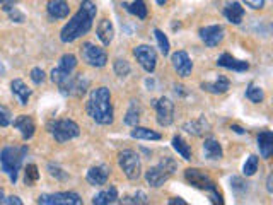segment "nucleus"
Returning <instances> with one entry per match:
<instances>
[{
  "label": "nucleus",
  "instance_id": "obj_1",
  "mask_svg": "<svg viewBox=\"0 0 273 205\" xmlns=\"http://www.w3.org/2000/svg\"><path fill=\"white\" fill-rule=\"evenodd\" d=\"M98 14V7L92 0H82L81 7H79L77 14L69 21L67 24L61 28L60 31V40L61 43H72L79 40L84 34L91 31L92 23Z\"/></svg>",
  "mask_w": 273,
  "mask_h": 205
},
{
  "label": "nucleus",
  "instance_id": "obj_2",
  "mask_svg": "<svg viewBox=\"0 0 273 205\" xmlns=\"http://www.w3.org/2000/svg\"><path fill=\"white\" fill-rule=\"evenodd\" d=\"M87 115L91 116L92 121L99 125H111L113 116V103H111V93L108 87L101 86L91 91L89 99H87Z\"/></svg>",
  "mask_w": 273,
  "mask_h": 205
},
{
  "label": "nucleus",
  "instance_id": "obj_3",
  "mask_svg": "<svg viewBox=\"0 0 273 205\" xmlns=\"http://www.w3.org/2000/svg\"><path fill=\"white\" fill-rule=\"evenodd\" d=\"M184 180L190 183L191 186H195V188L207 191L214 203H224L222 195H220V191L217 190V185H215L214 180L205 171H201V169L198 168H188L186 171H184Z\"/></svg>",
  "mask_w": 273,
  "mask_h": 205
},
{
  "label": "nucleus",
  "instance_id": "obj_4",
  "mask_svg": "<svg viewBox=\"0 0 273 205\" xmlns=\"http://www.w3.org/2000/svg\"><path fill=\"white\" fill-rule=\"evenodd\" d=\"M28 152V147H6L0 152V166H2V171L7 173L9 180L12 183L17 181V174L23 166L24 156Z\"/></svg>",
  "mask_w": 273,
  "mask_h": 205
},
{
  "label": "nucleus",
  "instance_id": "obj_5",
  "mask_svg": "<svg viewBox=\"0 0 273 205\" xmlns=\"http://www.w3.org/2000/svg\"><path fill=\"white\" fill-rule=\"evenodd\" d=\"M176 168H178V166H176L174 159L166 156V158H162L159 161V164L152 166V168H149L147 171H145V180H147V183L152 188H159V186H162L173 176Z\"/></svg>",
  "mask_w": 273,
  "mask_h": 205
},
{
  "label": "nucleus",
  "instance_id": "obj_6",
  "mask_svg": "<svg viewBox=\"0 0 273 205\" xmlns=\"http://www.w3.org/2000/svg\"><path fill=\"white\" fill-rule=\"evenodd\" d=\"M46 128L51 133V137L60 144L72 141L81 133V128L74 120H51L48 121Z\"/></svg>",
  "mask_w": 273,
  "mask_h": 205
},
{
  "label": "nucleus",
  "instance_id": "obj_7",
  "mask_svg": "<svg viewBox=\"0 0 273 205\" xmlns=\"http://www.w3.org/2000/svg\"><path fill=\"white\" fill-rule=\"evenodd\" d=\"M118 164H120L121 171L125 173V176L131 181L139 180L140 174H142V161H140V156L131 149H125L118 154Z\"/></svg>",
  "mask_w": 273,
  "mask_h": 205
},
{
  "label": "nucleus",
  "instance_id": "obj_8",
  "mask_svg": "<svg viewBox=\"0 0 273 205\" xmlns=\"http://www.w3.org/2000/svg\"><path fill=\"white\" fill-rule=\"evenodd\" d=\"M81 56L84 63H87L89 67H94V69H103L104 65L108 63L106 50L91 41H86L81 46Z\"/></svg>",
  "mask_w": 273,
  "mask_h": 205
},
{
  "label": "nucleus",
  "instance_id": "obj_9",
  "mask_svg": "<svg viewBox=\"0 0 273 205\" xmlns=\"http://www.w3.org/2000/svg\"><path fill=\"white\" fill-rule=\"evenodd\" d=\"M76 67H77V56L72 53H65L60 58L58 67H55L53 71H51V81H53L56 86H61L72 76Z\"/></svg>",
  "mask_w": 273,
  "mask_h": 205
},
{
  "label": "nucleus",
  "instance_id": "obj_10",
  "mask_svg": "<svg viewBox=\"0 0 273 205\" xmlns=\"http://www.w3.org/2000/svg\"><path fill=\"white\" fill-rule=\"evenodd\" d=\"M133 56L136 58V62L140 63V67L145 72L152 74L157 67V53L152 46L149 45H139L133 48Z\"/></svg>",
  "mask_w": 273,
  "mask_h": 205
},
{
  "label": "nucleus",
  "instance_id": "obj_11",
  "mask_svg": "<svg viewBox=\"0 0 273 205\" xmlns=\"http://www.w3.org/2000/svg\"><path fill=\"white\" fill-rule=\"evenodd\" d=\"M38 203H43V205H81L82 198L79 197V193H74V191H60V193H51V195H39Z\"/></svg>",
  "mask_w": 273,
  "mask_h": 205
},
{
  "label": "nucleus",
  "instance_id": "obj_12",
  "mask_svg": "<svg viewBox=\"0 0 273 205\" xmlns=\"http://www.w3.org/2000/svg\"><path fill=\"white\" fill-rule=\"evenodd\" d=\"M87 86H89V81H87L82 74H77V76H70L69 79L58 87H60V93L63 96H77V98H81V96L86 94Z\"/></svg>",
  "mask_w": 273,
  "mask_h": 205
},
{
  "label": "nucleus",
  "instance_id": "obj_13",
  "mask_svg": "<svg viewBox=\"0 0 273 205\" xmlns=\"http://www.w3.org/2000/svg\"><path fill=\"white\" fill-rule=\"evenodd\" d=\"M157 113V123L161 126H169L174 121V103L169 98H161L154 101Z\"/></svg>",
  "mask_w": 273,
  "mask_h": 205
},
{
  "label": "nucleus",
  "instance_id": "obj_14",
  "mask_svg": "<svg viewBox=\"0 0 273 205\" xmlns=\"http://www.w3.org/2000/svg\"><path fill=\"white\" fill-rule=\"evenodd\" d=\"M224 36H226V29L219 24H214V26H205V28L200 29V38L201 41L205 43L207 46L214 48V46H219L222 43Z\"/></svg>",
  "mask_w": 273,
  "mask_h": 205
},
{
  "label": "nucleus",
  "instance_id": "obj_15",
  "mask_svg": "<svg viewBox=\"0 0 273 205\" xmlns=\"http://www.w3.org/2000/svg\"><path fill=\"white\" fill-rule=\"evenodd\" d=\"M171 62H173L174 71L178 72L179 77H183V79H184V77H190V76H191L193 62H191L190 55H188L184 50L174 51L173 56H171Z\"/></svg>",
  "mask_w": 273,
  "mask_h": 205
},
{
  "label": "nucleus",
  "instance_id": "obj_16",
  "mask_svg": "<svg viewBox=\"0 0 273 205\" xmlns=\"http://www.w3.org/2000/svg\"><path fill=\"white\" fill-rule=\"evenodd\" d=\"M108 178H109V168L106 164H99L87 171L86 180L92 186H103V185H106Z\"/></svg>",
  "mask_w": 273,
  "mask_h": 205
},
{
  "label": "nucleus",
  "instance_id": "obj_17",
  "mask_svg": "<svg viewBox=\"0 0 273 205\" xmlns=\"http://www.w3.org/2000/svg\"><path fill=\"white\" fill-rule=\"evenodd\" d=\"M12 125H14L16 130H19L24 141H29V139L34 135V132H36V125H34L33 118L28 115H19L14 121H12Z\"/></svg>",
  "mask_w": 273,
  "mask_h": 205
},
{
  "label": "nucleus",
  "instance_id": "obj_18",
  "mask_svg": "<svg viewBox=\"0 0 273 205\" xmlns=\"http://www.w3.org/2000/svg\"><path fill=\"white\" fill-rule=\"evenodd\" d=\"M219 67L229 69V71H236V72H246L249 69V63L244 60H237L231 53H222L217 60Z\"/></svg>",
  "mask_w": 273,
  "mask_h": 205
},
{
  "label": "nucleus",
  "instance_id": "obj_19",
  "mask_svg": "<svg viewBox=\"0 0 273 205\" xmlns=\"http://www.w3.org/2000/svg\"><path fill=\"white\" fill-rule=\"evenodd\" d=\"M200 87L210 94H224L227 93L229 87H231V81H229L226 76H219L217 79L212 82H201Z\"/></svg>",
  "mask_w": 273,
  "mask_h": 205
},
{
  "label": "nucleus",
  "instance_id": "obj_20",
  "mask_svg": "<svg viewBox=\"0 0 273 205\" xmlns=\"http://www.w3.org/2000/svg\"><path fill=\"white\" fill-rule=\"evenodd\" d=\"M258 149L261 158L270 159L273 154V132L271 130H263L258 135Z\"/></svg>",
  "mask_w": 273,
  "mask_h": 205
},
{
  "label": "nucleus",
  "instance_id": "obj_21",
  "mask_svg": "<svg viewBox=\"0 0 273 205\" xmlns=\"http://www.w3.org/2000/svg\"><path fill=\"white\" fill-rule=\"evenodd\" d=\"M46 11L51 19H65L70 14V7L65 0H50Z\"/></svg>",
  "mask_w": 273,
  "mask_h": 205
},
{
  "label": "nucleus",
  "instance_id": "obj_22",
  "mask_svg": "<svg viewBox=\"0 0 273 205\" xmlns=\"http://www.w3.org/2000/svg\"><path fill=\"white\" fill-rule=\"evenodd\" d=\"M11 91L12 94H14V98L19 101V104H23V106H26V104L29 103V98H31V89L28 86L24 84L21 79H16L12 81L11 84Z\"/></svg>",
  "mask_w": 273,
  "mask_h": 205
},
{
  "label": "nucleus",
  "instance_id": "obj_23",
  "mask_svg": "<svg viewBox=\"0 0 273 205\" xmlns=\"http://www.w3.org/2000/svg\"><path fill=\"white\" fill-rule=\"evenodd\" d=\"M224 16L229 23L232 24H241L243 23V17H244V7L241 6L239 2H232L224 9Z\"/></svg>",
  "mask_w": 273,
  "mask_h": 205
},
{
  "label": "nucleus",
  "instance_id": "obj_24",
  "mask_svg": "<svg viewBox=\"0 0 273 205\" xmlns=\"http://www.w3.org/2000/svg\"><path fill=\"white\" fill-rule=\"evenodd\" d=\"M98 38L104 46H108L114 38V28L109 19H101L98 24Z\"/></svg>",
  "mask_w": 273,
  "mask_h": 205
},
{
  "label": "nucleus",
  "instance_id": "obj_25",
  "mask_svg": "<svg viewBox=\"0 0 273 205\" xmlns=\"http://www.w3.org/2000/svg\"><path fill=\"white\" fill-rule=\"evenodd\" d=\"M118 202V190L116 186H109V188L99 191L98 195L92 197V203L94 205H109Z\"/></svg>",
  "mask_w": 273,
  "mask_h": 205
},
{
  "label": "nucleus",
  "instance_id": "obj_26",
  "mask_svg": "<svg viewBox=\"0 0 273 205\" xmlns=\"http://www.w3.org/2000/svg\"><path fill=\"white\" fill-rule=\"evenodd\" d=\"M203 152H205V158L207 159H212V161L222 159V156H224L222 147H220V144L215 141V139H205Z\"/></svg>",
  "mask_w": 273,
  "mask_h": 205
},
{
  "label": "nucleus",
  "instance_id": "obj_27",
  "mask_svg": "<svg viewBox=\"0 0 273 205\" xmlns=\"http://www.w3.org/2000/svg\"><path fill=\"white\" fill-rule=\"evenodd\" d=\"M130 135L133 139H139V141H161L162 139L161 133L154 132L151 128H145V126H139V125L133 126V130L130 132Z\"/></svg>",
  "mask_w": 273,
  "mask_h": 205
},
{
  "label": "nucleus",
  "instance_id": "obj_28",
  "mask_svg": "<svg viewBox=\"0 0 273 205\" xmlns=\"http://www.w3.org/2000/svg\"><path fill=\"white\" fill-rule=\"evenodd\" d=\"M186 132H190L193 135H196V137H201L205 132H209L210 130V125L207 123V120L201 116V118H198V120H193V121H188L186 125L183 126Z\"/></svg>",
  "mask_w": 273,
  "mask_h": 205
},
{
  "label": "nucleus",
  "instance_id": "obj_29",
  "mask_svg": "<svg viewBox=\"0 0 273 205\" xmlns=\"http://www.w3.org/2000/svg\"><path fill=\"white\" fill-rule=\"evenodd\" d=\"M173 149L178 152L179 156L184 159V161H190L191 159V147L190 144L184 141L183 137H179V135H176L173 139Z\"/></svg>",
  "mask_w": 273,
  "mask_h": 205
},
{
  "label": "nucleus",
  "instance_id": "obj_30",
  "mask_svg": "<svg viewBox=\"0 0 273 205\" xmlns=\"http://www.w3.org/2000/svg\"><path fill=\"white\" fill-rule=\"evenodd\" d=\"M123 7H125L131 16L139 17V19H145V17H147V6H145L144 0H133L131 4H123Z\"/></svg>",
  "mask_w": 273,
  "mask_h": 205
},
{
  "label": "nucleus",
  "instance_id": "obj_31",
  "mask_svg": "<svg viewBox=\"0 0 273 205\" xmlns=\"http://www.w3.org/2000/svg\"><path fill=\"white\" fill-rule=\"evenodd\" d=\"M125 125H128V126H135V125H139V121H140V104L139 101H131L130 103V108H128V111H126V115H125Z\"/></svg>",
  "mask_w": 273,
  "mask_h": 205
},
{
  "label": "nucleus",
  "instance_id": "obj_32",
  "mask_svg": "<svg viewBox=\"0 0 273 205\" xmlns=\"http://www.w3.org/2000/svg\"><path fill=\"white\" fill-rule=\"evenodd\" d=\"M246 98L249 99L251 103H261L265 99V93L259 86H254V84H249L248 89H246Z\"/></svg>",
  "mask_w": 273,
  "mask_h": 205
},
{
  "label": "nucleus",
  "instance_id": "obj_33",
  "mask_svg": "<svg viewBox=\"0 0 273 205\" xmlns=\"http://www.w3.org/2000/svg\"><path fill=\"white\" fill-rule=\"evenodd\" d=\"M38 180H39L38 166L36 164H28L26 166V171H24V183L28 186H33Z\"/></svg>",
  "mask_w": 273,
  "mask_h": 205
},
{
  "label": "nucleus",
  "instance_id": "obj_34",
  "mask_svg": "<svg viewBox=\"0 0 273 205\" xmlns=\"http://www.w3.org/2000/svg\"><path fill=\"white\" fill-rule=\"evenodd\" d=\"M113 69H114V74H116L118 77H126L131 72L130 63L126 62L125 58H116V60H114Z\"/></svg>",
  "mask_w": 273,
  "mask_h": 205
},
{
  "label": "nucleus",
  "instance_id": "obj_35",
  "mask_svg": "<svg viewBox=\"0 0 273 205\" xmlns=\"http://www.w3.org/2000/svg\"><path fill=\"white\" fill-rule=\"evenodd\" d=\"M154 34H156V40H157V45H159V50L162 55H169V40H167V36L164 33L161 31V29H154Z\"/></svg>",
  "mask_w": 273,
  "mask_h": 205
},
{
  "label": "nucleus",
  "instance_id": "obj_36",
  "mask_svg": "<svg viewBox=\"0 0 273 205\" xmlns=\"http://www.w3.org/2000/svg\"><path fill=\"white\" fill-rule=\"evenodd\" d=\"M256 171H258V158L256 156H249L243 166V174L244 176H253Z\"/></svg>",
  "mask_w": 273,
  "mask_h": 205
},
{
  "label": "nucleus",
  "instance_id": "obj_37",
  "mask_svg": "<svg viewBox=\"0 0 273 205\" xmlns=\"http://www.w3.org/2000/svg\"><path fill=\"white\" fill-rule=\"evenodd\" d=\"M48 171H50V174L53 178H56V180H60V181H65L69 178V174L63 171V169L60 168V166H56V164H48Z\"/></svg>",
  "mask_w": 273,
  "mask_h": 205
},
{
  "label": "nucleus",
  "instance_id": "obj_38",
  "mask_svg": "<svg viewBox=\"0 0 273 205\" xmlns=\"http://www.w3.org/2000/svg\"><path fill=\"white\" fill-rule=\"evenodd\" d=\"M12 123V113L9 108L0 104V126H7Z\"/></svg>",
  "mask_w": 273,
  "mask_h": 205
},
{
  "label": "nucleus",
  "instance_id": "obj_39",
  "mask_svg": "<svg viewBox=\"0 0 273 205\" xmlns=\"http://www.w3.org/2000/svg\"><path fill=\"white\" fill-rule=\"evenodd\" d=\"M31 81H33L36 86L43 84V82H45V72H43V69L34 67L33 71H31Z\"/></svg>",
  "mask_w": 273,
  "mask_h": 205
},
{
  "label": "nucleus",
  "instance_id": "obj_40",
  "mask_svg": "<svg viewBox=\"0 0 273 205\" xmlns=\"http://www.w3.org/2000/svg\"><path fill=\"white\" fill-rule=\"evenodd\" d=\"M123 202L125 203H147V197H145V193H142V191H139V193H135L133 197H125Z\"/></svg>",
  "mask_w": 273,
  "mask_h": 205
},
{
  "label": "nucleus",
  "instance_id": "obj_41",
  "mask_svg": "<svg viewBox=\"0 0 273 205\" xmlns=\"http://www.w3.org/2000/svg\"><path fill=\"white\" fill-rule=\"evenodd\" d=\"M7 14H9V17H11L12 21H16V23H24V19H26L23 12H19V11H17L16 7L12 9V11H9Z\"/></svg>",
  "mask_w": 273,
  "mask_h": 205
},
{
  "label": "nucleus",
  "instance_id": "obj_42",
  "mask_svg": "<svg viewBox=\"0 0 273 205\" xmlns=\"http://www.w3.org/2000/svg\"><path fill=\"white\" fill-rule=\"evenodd\" d=\"M244 4L251 9H254V11H258V9H263L265 6V0H244Z\"/></svg>",
  "mask_w": 273,
  "mask_h": 205
},
{
  "label": "nucleus",
  "instance_id": "obj_43",
  "mask_svg": "<svg viewBox=\"0 0 273 205\" xmlns=\"http://www.w3.org/2000/svg\"><path fill=\"white\" fill-rule=\"evenodd\" d=\"M17 2H19V0H2V9H4V11H6V12H9V11H12V9H14L16 7V4Z\"/></svg>",
  "mask_w": 273,
  "mask_h": 205
},
{
  "label": "nucleus",
  "instance_id": "obj_44",
  "mask_svg": "<svg viewBox=\"0 0 273 205\" xmlns=\"http://www.w3.org/2000/svg\"><path fill=\"white\" fill-rule=\"evenodd\" d=\"M4 203H9V205H23V202H21V200H19V197H9L7 200L6 198H4Z\"/></svg>",
  "mask_w": 273,
  "mask_h": 205
},
{
  "label": "nucleus",
  "instance_id": "obj_45",
  "mask_svg": "<svg viewBox=\"0 0 273 205\" xmlns=\"http://www.w3.org/2000/svg\"><path fill=\"white\" fill-rule=\"evenodd\" d=\"M167 203H169V205H186V200H183V198H171Z\"/></svg>",
  "mask_w": 273,
  "mask_h": 205
},
{
  "label": "nucleus",
  "instance_id": "obj_46",
  "mask_svg": "<svg viewBox=\"0 0 273 205\" xmlns=\"http://www.w3.org/2000/svg\"><path fill=\"white\" fill-rule=\"evenodd\" d=\"M231 128L234 130L236 133H246V130H243V128H241V126H237V125H232Z\"/></svg>",
  "mask_w": 273,
  "mask_h": 205
},
{
  "label": "nucleus",
  "instance_id": "obj_47",
  "mask_svg": "<svg viewBox=\"0 0 273 205\" xmlns=\"http://www.w3.org/2000/svg\"><path fill=\"white\" fill-rule=\"evenodd\" d=\"M273 188H271V174L268 176V191H271Z\"/></svg>",
  "mask_w": 273,
  "mask_h": 205
},
{
  "label": "nucleus",
  "instance_id": "obj_48",
  "mask_svg": "<svg viewBox=\"0 0 273 205\" xmlns=\"http://www.w3.org/2000/svg\"><path fill=\"white\" fill-rule=\"evenodd\" d=\"M157 4H159V6H164V4H167V0H156Z\"/></svg>",
  "mask_w": 273,
  "mask_h": 205
},
{
  "label": "nucleus",
  "instance_id": "obj_49",
  "mask_svg": "<svg viewBox=\"0 0 273 205\" xmlns=\"http://www.w3.org/2000/svg\"><path fill=\"white\" fill-rule=\"evenodd\" d=\"M0 203H4V191L0 190Z\"/></svg>",
  "mask_w": 273,
  "mask_h": 205
},
{
  "label": "nucleus",
  "instance_id": "obj_50",
  "mask_svg": "<svg viewBox=\"0 0 273 205\" xmlns=\"http://www.w3.org/2000/svg\"><path fill=\"white\" fill-rule=\"evenodd\" d=\"M0 4H2V0H0Z\"/></svg>",
  "mask_w": 273,
  "mask_h": 205
}]
</instances>
